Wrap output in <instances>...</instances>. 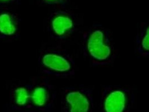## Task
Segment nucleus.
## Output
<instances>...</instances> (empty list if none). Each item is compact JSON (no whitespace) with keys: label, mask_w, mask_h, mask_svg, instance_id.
Returning <instances> with one entry per match:
<instances>
[{"label":"nucleus","mask_w":149,"mask_h":112,"mask_svg":"<svg viewBox=\"0 0 149 112\" xmlns=\"http://www.w3.org/2000/svg\"><path fill=\"white\" fill-rule=\"evenodd\" d=\"M82 48L93 67L112 65L117 56L112 33L102 25H94L84 34Z\"/></svg>","instance_id":"1"},{"label":"nucleus","mask_w":149,"mask_h":112,"mask_svg":"<svg viewBox=\"0 0 149 112\" xmlns=\"http://www.w3.org/2000/svg\"><path fill=\"white\" fill-rule=\"evenodd\" d=\"M135 94L131 88L122 85L105 86L102 91L101 112H130L134 104Z\"/></svg>","instance_id":"2"},{"label":"nucleus","mask_w":149,"mask_h":112,"mask_svg":"<svg viewBox=\"0 0 149 112\" xmlns=\"http://www.w3.org/2000/svg\"><path fill=\"white\" fill-rule=\"evenodd\" d=\"M94 106L93 90L90 88H68L62 94V112H93Z\"/></svg>","instance_id":"3"},{"label":"nucleus","mask_w":149,"mask_h":112,"mask_svg":"<svg viewBox=\"0 0 149 112\" xmlns=\"http://www.w3.org/2000/svg\"><path fill=\"white\" fill-rule=\"evenodd\" d=\"M42 70L49 75L69 77L74 74L75 64L72 57L64 51H48L40 57Z\"/></svg>","instance_id":"4"},{"label":"nucleus","mask_w":149,"mask_h":112,"mask_svg":"<svg viewBox=\"0 0 149 112\" xmlns=\"http://www.w3.org/2000/svg\"><path fill=\"white\" fill-rule=\"evenodd\" d=\"M54 94L51 88L43 85L31 88V106L32 109L42 112H51L54 101Z\"/></svg>","instance_id":"5"},{"label":"nucleus","mask_w":149,"mask_h":112,"mask_svg":"<svg viewBox=\"0 0 149 112\" xmlns=\"http://www.w3.org/2000/svg\"><path fill=\"white\" fill-rule=\"evenodd\" d=\"M31 88L20 86L11 92L9 107L13 111L22 112L32 110L31 106Z\"/></svg>","instance_id":"6"},{"label":"nucleus","mask_w":149,"mask_h":112,"mask_svg":"<svg viewBox=\"0 0 149 112\" xmlns=\"http://www.w3.org/2000/svg\"><path fill=\"white\" fill-rule=\"evenodd\" d=\"M51 29L56 37L65 38L70 35L75 29L74 19L66 14L55 15L51 22Z\"/></svg>","instance_id":"7"},{"label":"nucleus","mask_w":149,"mask_h":112,"mask_svg":"<svg viewBox=\"0 0 149 112\" xmlns=\"http://www.w3.org/2000/svg\"><path fill=\"white\" fill-rule=\"evenodd\" d=\"M135 48L139 55L149 58V20L139 25L136 36Z\"/></svg>","instance_id":"8"},{"label":"nucleus","mask_w":149,"mask_h":112,"mask_svg":"<svg viewBox=\"0 0 149 112\" xmlns=\"http://www.w3.org/2000/svg\"><path fill=\"white\" fill-rule=\"evenodd\" d=\"M17 30L16 22L13 16L8 13L0 14V35L4 37L14 35Z\"/></svg>","instance_id":"9"},{"label":"nucleus","mask_w":149,"mask_h":112,"mask_svg":"<svg viewBox=\"0 0 149 112\" xmlns=\"http://www.w3.org/2000/svg\"><path fill=\"white\" fill-rule=\"evenodd\" d=\"M45 1L48 3H55V2H58L60 0H45Z\"/></svg>","instance_id":"10"},{"label":"nucleus","mask_w":149,"mask_h":112,"mask_svg":"<svg viewBox=\"0 0 149 112\" xmlns=\"http://www.w3.org/2000/svg\"><path fill=\"white\" fill-rule=\"evenodd\" d=\"M10 1V0H0V2H8Z\"/></svg>","instance_id":"11"}]
</instances>
